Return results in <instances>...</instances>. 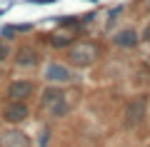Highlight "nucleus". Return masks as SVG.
<instances>
[{"instance_id": "nucleus-13", "label": "nucleus", "mask_w": 150, "mask_h": 147, "mask_svg": "<svg viewBox=\"0 0 150 147\" xmlns=\"http://www.w3.org/2000/svg\"><path fill=\"white\" fill-rule=\"evenodd\" d=\"M10 58H13V42L5 40V37H0V65L10 63Z\"/></svg>"}, {"instance_id": "nucleus-16", "label": "nucleus", "mask_w": 150, "mask_h": 147, "mask_svg": "<svg viewBox=\"0 0 150 147\" xmlns=\"http://www.w3.org/2000/svg\"><path fill=\"white\" fill-rule=\"evenodd\" d=\"M23 3H28V5H55L60 0H23Z\"/></svg>"}, {"instance_id": "nucleus-10", "label": "nucleus", "mask_w": 150, "mask_h": 147, "mask_svg": "<svg viewBox=\"0 0 150 147\" xmlns=\"http://www.w3.org/2000/svg\"><path fill=\"white\" fill-rule=\"evenodd\" d=\"M73 107L75 105H73V100H70V95H65V97H60L53 107H48L45 112H48L50 120H63V117H68L70 112H73Z\"/></svg>"}, {"instance_id": "nucleus-7", "label": "nucleus", "mask_w": 150, "mask_h": 147, "mask_svg": "<svg viewBox=\"0 0 150 147\" xmlns=\"http://www.w3.org/2000/svg\"><path fill=\"white\" fill-rule=\"evenodd\" d=\"M110 42L115 47H120V50H133V47L140 45V30H135L133 25L120 27V30H115L110 35Z\"/></svg>"}, {"instance_id": "nucleus-19", "label": "nucleus", "mask_w": 150, "mask_h": 147, "mask_svg": "<svg viewBox=\"0 0 150 147\" xmlns=\"http://www.w3.org/2000/svg\"><path fill=\"white\" fill-rule=\"evenodd\" d=\"M5 13H8V8H0V18H3V15H5Z\"/></svg>"}, {"instance_id": "nucleus-2", "label": "nucleus", "mask_w": 150, "mask_h": 147, "mask_svg": "<svg viewBox=\"0 0 150 147\" xmlns=\"http://www.w3.org/2000/svg\"><path fill=\"white\" fill-rule=\"evenodd\" d=\"M10 63L15 65L18 70H35L38 65L43 63V53L35 42H18L13 47V58Z\"/></svg>"}, {"instance_id": "nucleus-21", "label": "nucleus", "mask_w": 150, "mask_h": 147, "mask_svg": "<svg viewBox=\"0 0 150 147\" xmlns=\"http://www.w3.org/2000/svg\"><path fill=\"white\" fill-rule=\"evenodd\" d=\"M148 5H150V0H148Z\"/></svg>"}, {"instance_id": "nucleus-15", "label": "nucleus", "mask_w": 150, "mask_h": 147, "mask_svg": "<svg viewBox=\"0 0 150 147\" xmlns=\"http://www.w3.org/2000/svg\"><path fill=\"white\" fill-rule=\"evenodd\" d=\"M15 35H18V32H15V25H3V30H0V37H5V40H15Z\"/></svg>"}, {"instance_id": "nucleus-12", "label": "nucleus", "mask_w": 150, "mask_h": 147, "mask_svg": "<svg viewBox=\"0 0 150 147\" xmlns=\"http://www.w3.org/2000/svg\"><path fill=\"white\" fill-rule=\"evenodd\" d=\"M123 13H125V8H123V5L110 8V10H108V20H105V30H108V32L112 30V25H115V23L120 20V15H123Z\"/></svg>"}, {"instance_id": "nucleus-11", "label": "nucleus", "mask_w": 150, "mask_h": 147, "mask_svg": "<svg viewBox=\"0 0 150 147\" xmlns=\"http://www.w3.org/2000/svg\"><path fill=\"white\" fill-rule=\"evenodd\" d=\"M48 42L55 47V50H68V47L75 42V35H73L70 30H60V32H53V35H48Z\"/></svg>"}, {"instance_id": "nucleus-8", "label": "nucleus", "mask_w": 150, "mask_h": 147, "mask_svg": "<svg viewBox=\"0 0 150 147\" xmlns=\"http://www.w3.org/2000/svg\"><path fill=\"white\" fill-rule=\"evenodd\" d=\"M0 147H30V135L8 125L5 132H0Z\"/></svg>"}, {"instance_id": "nucleus-5", "label": "nucleus", "mask_w": 150, "mask_h": 147, "mask_svg": "<svg viewBox=\"0 0 150 147\" xmlns=\"http://www.w3.org/2000/svg\"><path fill=\"white\" fill-rule=\"evenodd\" d=\"M148 107H150L148 95H135V97H130L128 105H125V110H123L125 127H130V130L140 127L145 122V117H148Z\"/></svg>"}, {"instance_id": "nucleus-1", "label": "nucleus", "mask_w": 150, "mask_h": 147, "mask_svg": "<svg viewBox=\"0 0 150 147\" xmlns=\"http://www.w3.org/2000/svg\"><path fill=\"white\" fill-rule=\"evenodd\" d=\"M98 55H100V50L95 42H88V40L73 42L68 47V65L75 70H88L98 63Z\"/></svg>"}, {"instance_id": "nucleus-20", "label": "nucleus", "mask_w": 150, "mask_h": 147, "mask_svg": "<svg viewBox=\"0 0 150 147\" xmlns=\"http://www.w3.org/2000/svg\"><path fill=\"white\" fill-rule=\"evenodd\" d=\"M88 3H95V5H98V0H88Z\"/></svg>"}, {"instance_id": "nucleus-4", "label": "nucleus", "mask_w": 150, "mask_h": 147, "mask_svg": "<svg viewBox=\"0 0 150 147\" xmlns=\"http://www.w3.org/2000/svg\"><path fill=\"white\" fill-rule=\"evenodd\" d=\"M40 85L30 77H13L5 85V100H18V102H30L38 97Z\"/></svg>"}, {"instance_id": "nucleus-17", "label": "nucleus", "mask_w": 150, "mask_h": 147, "mask_svg": "<svg viewBox=\"0 0 150 147\" xmlns=\"http://www.w3.org/2000/svg\"><path fill=\"white\" fill-rule=\"evenodd\" d=\"M33 30V23H18L15 25V32H30Z\"/></svg>"}, {"instance_id": "nucleus-14", "label": "nucleus", "mask_w": 150, "mask_h": 147, "mask_svg": "<svg viewBox=\"0 0 150 147\" xmlns=\"http://www.w3.org/2000/svg\"><path fill=\"white\" fill-rule=\"evenodd\" d=\"M50 135H53V130L45 125L43 130H40V135H38V142H40V147H48V145H50Z\"/></svg>"}, {"instance_id": "nucleus-18", "label": "nucleus", "mask_w": 150, "mask_h": 147, "mask_svg": "<svg viewBox=\"0 0 150 147\" xmlns=\"http://www.w3.org/2000/svg\"><path fill=\"white\" fill-rule=\"evenodd\" d=\"M140 40H145V42H150V20L145 23V27L140 30Z\"/></svg>"}, {"instance_id": "nucleus-6", "label": "nucleus", "mask_w": 150, "mask_h": 147, "mask_svg": "<svg viewBox=\"0 0 150 147\" xmlns=\"http://www.w3.org/2000/svg\"><path fill=\"white\" fill-rule=\"evenodd\" d=\"M33 115V107L30 102H18V100H5V105L0 107V120L5 122V125H23V122H28Z\"/></svg>"}, {"instance_id": "nucleus-3", "label": "nucleus", "mask_w": 150, "mask_h": 147, "mask_svg": "<svg viewBox=\"0 0 150 147\" xmlns=\"http://www.w3.org/2000/svg\"><path fill=\"white\" fill-rule=\"evenodd\" d=\"M78 80V70L70 68L68 63H60V60H50L43 68V82L45 85H70Z\"/></svg>"}, {"instance_id": "nucleus-9", "label": "nucleus", "mask_w": 150, "mask_h": 147, "mask_svg": "<svg viewBox=\"0 0 150 147\" xmlns=\"http://www.w3.org/2000/svg\"><path fill=\"white\" fill-rule=\"evenodd\" d=\"M65 95L68 92H65L63 85H45V90L38 92V105H40V110H48V107H53L60 97H65Z\"/></svg>"}]
</instances>
